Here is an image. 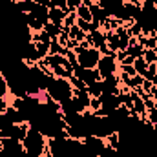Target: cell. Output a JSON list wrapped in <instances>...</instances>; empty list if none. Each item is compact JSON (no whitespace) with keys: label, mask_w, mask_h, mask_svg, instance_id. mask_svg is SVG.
Listing matches in <instances>:
<instances>
[{"label":"cell","mask_w":157,"mask_h":157,"mask_svg":"<svg viewBox=\"0 0 157 157\" xmlns=\"http://www.w3.org/2000/svg\"><path fill=\"white\" fill-rule=\"evenodd\" d=\"M24 144V150H26V155L28 157H42L48 150V137L39 132L37 128H29L26 139L22 141Z\"/></svg>","instance_id":"cell-1"},{"label":"cell","mask_w":157,"mask_h":157,"mask_svg":"<svg viewBox=\"0 0 157 157\" xmlns=\"http://www.w3.org/2000/svg\"><path fill=\"white\" fill-rule=\"evenodd\" d=\"M46 93L55 101V102H64V101H70L73 97V88L70 84L68 78H51L46 86Z\"/></svg>","instance_id":"cell-2"},{"label":"cell","mask_w":157,"mask_h":157,"mask_svg":"<svg viewBox=\"0 0 157 157\" xmlns=\"http://www.w3.org/2000/svg\"><path fill=\"white\" fill-rule=\"evenodd\" d=\"M75 53H77V59H78V66L80 68H84V70H93V68H97V64H99V60H101V51L97 49V48H88V49H82V48H78L77 49H73Z\"/></svg>","instance_id":"cell-3"},{"label":"cell","mask_w":157,"mask_h":157,"mask_svg":"<svg viewBox=\"0 0 157 157\" xmlns=\"http://www.w3.org/2000/svg\"><path fill=\"white\" fill-rule=\"evenodd\" d=\"M97 70H99V73H101L102 78L110 77V75H117L119 62L115 60V55H102L99 64H97Z\"/></svg>","instance_id":"cell-4"},{"label":"cell","mask_w":157,"mask_h":157,"mask_svg":"<svg viewBox=\"0 0 157 157\" xmlns=\"http://www.w3.org/2000/svg\"><path fill=\"white\" fill-rule=\"evenodd\" d=\"M73 75L78 78H82L84 80V84H86V88L88 86H91L93 82H97V80H102L101 77V73H99V70L97 68H93V70H84V68H80L77 66L75 70H73Z\"/></svg>","instance_id":"cell-5"},{"label":"cell","mask_w":157,"mask_h":157,"mask_svg":"<svg viewBox=\"0 0 157 157\" xmlns=\"http://www.w3.org/2000/svg\"><path fill=\"white\" fill-rule=\"evenodd\" d=\"M68 13H70L68 7H64V9L62 7H49V22L59 26V28H62L64 26V18H66Z\"/></svg>","instance_id":"cell-6"},{"label":"cell","mask_w":157,"mask_h":157,"mask_svg":"<svg viewBox=\"0 0 157 157\" xmlns=\"http://www.w3.org/2000/svg\"><path fill=\"white\" fill-rule=\"evenodd\" d=\"M86 40L90 42L91 48H97V49H99L102 44H106V35H104L102 29H95V31H91V33L86 35Z\"/></svg>","instance_id":"cell-7"},{"label":"cell","mask_w":157,"mask_h":157,"mask_svg":"<svg viewBox=\"0 0 157 157\" xmlns=\"http://www.w3.org/2000/svg\"><path fill=\"white\" fill-rule=\"evenodd\" d=\"M24 22H26V26L29 28V31L31 33H39L44 29V24L40 22L37 17H33L31 13H28V15H24Z\"/></svg>","instance_id":"cell-8"},{"label":"cell","mask_w":157,"mask_h":157,"mask_svg":"<svg viewBox=\"0 0 157 157\" xmlns=\"http://www.w3.org/2000/svg\"><path fill=\"white\" fill-rule=\"evenodd\" d=\"M133 68H135L137 75L144 77V75H146V70H148V64H146V60H144L143 57H137V59L133 60Z\"/></svg>","instance_id":"cell-9"},{"label":"cell","mask_w":157,"mask_h":157,"mask_svg":"<svg viewBox=\"0 0 157 157\" xmlns=\"http://www.w3.org/2000/svg\"><path fill=\"white\" fill-rule=\"evenodd\" d=\"M68 35H70V39L77 40V42H82V40H86V35H88V33H84L77 24H75V26L70 28V33H68Z\"/></svg>","instance_id":"cell-10"},{"label":"cell","mask_w":157,"mask_h":157,"mask_svg":"<svg viewBox=\"0 0 157 157\" xmlns=\"http://www.w3.org/2000/svg\"><path fill=\"white\" fill-rule=\"evenodd\" d=\"M106 144L110 148H113V150H119V146H121V135H119V132H112L106 137Z\"/></svg>","instance_id":"cell-11"},{"label":"cell","mask_w":157,"mask_h":157,"mask_svg":"<svg viewBox=\"0 0 157 157\" xmlns=\"http://www.w3.org/2000/svg\"><path fill=\"white\" fill-rule=\"evenodd\" d=\"M86 91L90 93V97H101V95H102V80L93 82L91 86L86 88Z\"/></svg>","instance_id":"cell-12"},{"label":"cell","mask_w":157,"mask_h":157,"mask_svg":"<svg viewBox=\"0 0 157 157\" xmlns=\"http://www.w3.org/2000/svg\"><path fill=\"white\" fill-rule=\"evenodd\" d=\"M66 48L64 46H60L59 42H57V39L51 40V44H49V55H64L66 57Z\"/></svg>","instance_id":"cell-13"},{"label":"cell","mask_w":157,"mask_h":157,"mask_svg":"<svg viewBox=\"0 0 157 157\" xmlns=\"http://www.w3.org/2000/svg\"><path fill=\"white\" fill-rule=\"evenodd\" d=\"M60 29H62V28H59V26H55V24H51V22L44 24V31L51 37V40H55L59 35H60Z\"/></svg>","instance_id":"cell-14"},{"label":"cell","mask_w":157,"mask_h":157,"mask_svg":"<svg viewBox=\"0 0 157 157\" xmlns=\"http://www.w3.org/2000/svg\"><path fill=\"white\" fill-rule=\"evenodd\" d=\"M75 13H77L78 18H82V20H86V22H91V20H93L91 11H90V7H86V6H78Z\"/></svg>","instance_id":"cell-15"},{"label":"cell","mask_w":157,"mask_h":157,"mask_svg":"<svg viewBox=\"0 0 157 157\" xmlns=\"http://www.w3.org/2000/svg\"><path fill=\"white\" fill-rule=\"evenodd\" d=\"M126 53H128L130 57L137 59V57H143V53H144V48H143L141 44H137V46H130V48L126 49Z\"/></svg>","instance_id":"cell-16"},{"label":"cell","mask_w":157,"mask_h":157,"mask_svg":"<svg viewBox=\"0 0 157 157\" xmlns=\"http://www.w3.org/2000/svg\"><path fill=\"white\" fill-rule=\"evenodd\" d=\"M143 59L146 60V64H155L157 62V49H144Z\"/></svg>","instance_id":"cell-17"},{"label":"cell","mask_w":157,"mask_h":157,"mask_svg":"<svg viewBox=\"0 0 157 157\" xmlns=\"http://www.w3.org/2000/svg\"><path fill=\"white\" fill-rule=\"evenodd\" d=\"M68 80H70V84H71V88H73V90H86V84H84V80H82V78L71 75Z\"/></svg>","instance_id":"cell-18"},{"label":"cell","mask_w":157,"mask_h":157,"mask_svg":"<svg viewBox=\"0 0 157 157\" xmlns=\"http://www.w3.org/2000/svg\"><path fill=\"white\" fill-rule=\"evenodd\" d=\"M128 33H130V37H135V39H139V37H141V33H143V28H141V24H139V22H133V24L128 28Z\"/></svg>","instance_id":"cell-19"},{"label":"cell","mask_w":157,"mask_h":157,"mask_svg":"<svg viewBox=\"0 0 157 157\" xmlns=\"http://www.w3.org/2000/svg\"><path fill=\"white\" fill-rule=\"evenodd\" d=\"M7 93H9V84H7L6 77H4L2 71H0V99H2V97H7Z\"/></svg>","instance_id":"cell-20"},{"label":"cell","mask_w":157,"mask_h":157,"mask_svg":"<svg viewBox=\"0 0 157 157\" xmlns=\"http://www.w3.org/2000/svg\"><path fill=\"white\" fill-rule=\"evenodd\" d=\"M75 24H77V13L75 11H70L66 15V18H64V28H71Z\"/></svg>","instance_id":"cell-21"},{"label":"cell","mask_w":157,"mask_h":157,"mask_svg":"<svg viewBox=\"0 0 157 157\" xmlns=\"http://www.w3.org/2000/svg\"><path fill=\"white\" fill-rule=\"evenodd\" d=\"M66 59H68V62H70V64L73 66V70H75V68H77V66H78V59H77V53H75L73 49H68V51H66Z\"/></svg>","instance_id":"cell-22"},{"label":"cell","mask_w":157,"mask_h":157,"mask_svg":"<svg viewBox=\"0 0 157 157\" xmlns=\"http://www.w3.org/2000/svg\"><path fill=\"white\" fill-rule=\"evenodd\" d=\"M77 26L84 31V33H91V31H93L91 22H86V20H82V18H78V17H77Z\"/></svg>","instance_id":"cell-23"},{"label":"cell","mask_w":157,"mask_h":157,"mask_svg":"<svg viewBox=\"0 0 157 157\" xmlns=\"http://www.w3.org/2000/svg\"><path fill=\"white\" fill-rule=\"evenodd\" d=\"M101 108H102L101 99H99V97H91V101H90V110H91V112H97V110H101Z\"/></svg>","instance_id":"cell-24"},{"label":"cell","mask_w":157,"mask_h":157,"mask_svg":"<svg viewBox=\"0 0 157 157\" xmlns=\"http://www.w3.org/2000/svg\"><path fill=\"white\" fill-rule=\"evenodd\" d=\"M141 88H143V91H144V93H148V95H150V93H152V90H154L155 86H154V80H146V78H144V82H143V86H141Z\"/></svg>","instance_id":"cell-25"},{"label":"cell","mask_w":157,"mask_h":157,"mask_svg":"<svg viewBox=\"0 0 157 157\" xmlns=\"http://www.w3.org/2000/svg\"><path fill=\"white\" fill-rule=\"evenodd\" d=\"M77 46H78L77 40L70 39V40H68V44H66V49H77Z\"/></svg>","instance_id":"cell-26"},{"label":"cell","mask_w":157,"mask_h":157,"mask_svg":"<svg viewBox=\"0 0 157 157\" xmlns=\"http://www.w3.org/2000/svg\"><path fill=\"white\" fill-rule=\"evenodd\" d=\"M133 60H135L133 57H130V55H126V57H124V59H122V60H121L119 64H121V66H124V64H133Z\"/></svg>","instance_id":"cell-27"},{"label":"cell","mask_w":157,"mask_h":157,"mask_svg":"<svg viewBox=\"0 0 157 157\" xmlns=\"http://www.w3.org/2000/svg\"><path fill=\"white\" fill-rule=\"evenodd\" d=\"M155 44H157V33H155Z\"/></svg>","instance_id":"cell-28"}]
</instances>
